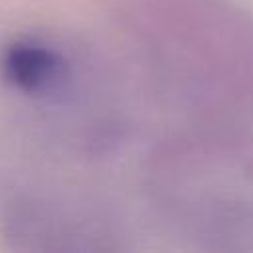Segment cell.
<instances>
[{
  "label": "cell",
  "instance_id": "6da1fadb",
  "mask_svg": "<svg viewBox=\"0 0 253 253\" xmlns=\"http://www.w3.org/2000/svg\"><path fill=\"white\" fill-rule=\"evenodd\" d=\"M2 77L18 91L42 95L53 91L67 75V63L53 47L20 40L4 47L0 57Z\"/></svg>",
  "mask_w": 253,
  "mask_h": 253
}]
</instances>
